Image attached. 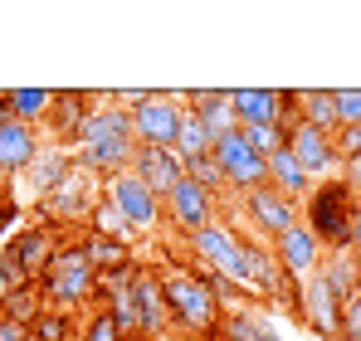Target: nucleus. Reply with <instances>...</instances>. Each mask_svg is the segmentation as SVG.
I'll list each match as a JSON object with an SVG mask.
<instances>
[{
  "label": "nucleus",
  "instance_id": "obj_42",
  "mask_svg": "<svg viewBox=\"0 0 361 341\" xmlns=\"http://www.w3.org/2000/svg\"><path fill=\"white\" fill-rule=\"evenodd\" d=\"M15 225V200H0V234Z\"/></svg>",
  "mask_w": 361,
  "mask_h": 341
},
{
  "label": "nucleus",
  "instance_id": "obj_4",
  "mask_svg": "<svg viewBox=\"0 0 361 341\" xmlns=\"http://www.w3.org/2000/svg\"><path fill=\"white\" fill-rule=\"evenodd\" d=\"M161 297H166L171 327L190 332V337L215 341V332H220V307H215L210 287L200 283L190 268H166V273H161Z\"/></svg>",
  "mask_w": 361,
  "mask_h": 341
},
{
  "label": "nucleus",
  "instance_id": "obj_31",
  "mask_svg": "<svg viewBox=\"0 0 361 341\" xmlns=\"http://www.w3.org/2000/svg\"><path fill=\"white\" fill-rule=\"evenodd\" d=\"M185 180H195L200 190H210L215 200H220V185H225V170L215 161V151L210 156H195V161H185Z\"/></svg>",
  "mask_w": 361,
  "mask_h": 341
},
{
  "label": "nucleus",
  "instance_id": "obj_40",
  "mask_svg": "<svg viewBox=\"0 0 361 341\" xmlns=\"http://www.w3.org/2000/svg\"><path fill=\"white\" fill-rule=\"evenodd\" d=\"M342 180H347V185H352V190L361 195V156H352V161H342Z\"/></svg>",
  "mask_w": 361,
  "mask_h": 341
},
{
  "label": "nucleus",
  "instance_id": "obj_37",
  "mask_svg": "<svg viewBox=\"0 0 361 341\" xmlns=\"http://www.w3.org/2000/svg\"><path fill=\"white\" fill-rule=\"evenodd\" d=\"M332 147H337V161H352V156H361V122H357V127H337Z\"/></svg>",
  "mask_w": 361,
  "mask_h": 341
},
{
  "label": "nucleus",
  "instance_id": "obj_25",
  "mask_svg": "<svg viewBox=\"0 0 361 341\" xmlns=\"http://www.w3.org/2000/svg\"><path fill=\"white\" fill-rule=\"evenodd\" d=\"M317 278L327 283V292H332L337 302H347V297L361 287V264L352 259V254H327L322 268H317Z\"/></svg>",
  "mask_w": 361,
  "mask_h": 341
},
{
  "label": "nucleus",
  "instance_id": "obj_20",
  "mask_svg": "<svg viewBox=\"0 0 361 341\" xmlns=\"http://www.w3.org/2000/svg\"><path fill=\"white\" fill-rule=\"evenodd\" d=\"M190 113L200 117V127L210 132V147L220 142V137H230V132H240V117H235V103H230V93H215V88H200V93H185L180 98Z\"/></svg>",
  "mask_w": 361,
  "mask_h": 341
},
{
  "label": "nucleus",
  "instance_id": "obj_7",
  "mask_svg": "<svg viewBox=\"0 0 361 341\" xmlns=\"http://www.w3.org/2000/svg\"><path fill=\"white\" fill-rule=\"evenodd\" d=\"M210 151H215V161H220V170H225V185H230V190L249 195V190L269 185V156H259V151L244 142V132L220 137Z\"/></svg>",
  "mask_w": 361,
  "mask_h": 341
},
{
  "label": "nucleus",
  "instance_id": "obj_22",
  "mask_svg": "<svg viewBox=\"0 0 361 341\" xmlns=\"http://www.w3.org/2000/svg\"><path fill=\"white\" fill-rule=\"evenodd\" d=\"M269 190H279L283 200H307L312 195V175L298 166V156L288 151V147H279L274 156H269Z\"/></svg>",
  "mask_w": 361,
  "mask_h": 341
},
{
  "label": "nucleus",
  "instance_id": "obj_21",
  "mask_svg": "<svg viewBox=\"0 0 361 341\" xmlns=\"http://www.w3.org/2000/svg\"><path fill=\"white\" fill-rule=\"evenodd\" d=\"M88 113H93V98H88V93H78V88H68V93H54L49 127H54L59 147H78V132H83Z\"/></svg>",
  "mask_w": 361,
  "mask_h": 341
},
{
  "label": "nucleus",
  "instance_id": "obj_27",
  "mask_svg": "<svg viewBox=\"0 0 361 341\" xmlns=\"http://www.w3.org/2000/svg\"><path fill=\"white\" fill-rule=\"evenodd\" d=\"M298 122L337 137V103H332V88H302L298 93Z\"/></svg>",
  "mask_w": 361,
  "mask_h": 341
},
{
  "label": "nucleus",
  "instance_id": "obj_41",
  "mask_svg": "<svg viewBox=\"0 0 361 341\" xmlns=\"http://www.w3.org/2000/svg\"><path fill=\"white\" fill-rule=\"evenodd\" d=\"M0 341H30V327H20V322H0Z\"/></svg>",
  "mask_w": 361,
  "mask_h": 341
},
{
  "label": "nucleus",
  "instance_id": "obj_17",
  "mask_svg": "<svg viewBox=\"0 0 361 341\" xmlns=\"http://www.w3.org/2000/svg\"><path fill=\"white\" fill-rule=\"evenodd\" d=\"M44 151V142H39V127H30V122H5L0 127V180H15V175H25V170L35 166V156Z\"/></svg>",
  "mask_w": 361,
  "mask_h": 341
},
{
  "label": "nucleus",
  "instance_id": "obj_24",
  "mask_svg": "<svg viewBox=\"0 0 361 341\" xmlns=\"http://www.w3.org/2000/svg\"><path fill=\"white\" fill-rule=\"evenodd\" d=\"M0 108L15 117V122H30V127H39V122H49L54 93H49V88H5V93H0Z\"/></svg>",
  "mask_w": 361,
  "mask_h": 341
},
{
  "label": "nucleus",
  "instance_id": "obj_28",
  "mask_svg": "<svg viewBox=\"0 0 361 341\" xmlns=\"http://www.w3.org/2000/svg\"><path fill=\"white\" fill-rule=\"evenodd\" d=\"M78 317L63 312V307H44L35 322H30V341H78Z\"/></svg>",
  "mask_w": 361,
  "mask_h": 341
},
{
  "label": "nucleus",
  "instance_id": "obj_44",
  "mask_svg": "<svg viewBox=\"0 0 361 341\" xmlns=\"http://www.w3.org/2000/svg\"><path fill=\"white\" fill-rule=\"evenodd\" d=\"M127 341H152V337H127Z\"/></svg>",
  "mask_w": 361,
  "mask_h": 341
},
{
  "label": "nucleus",
  "instance_id": "obj_16",
  "mask_svg": "<svg viewBox=\"0 0 361 341\" xmlns=\"http://www.w3.org/2000/svg\"><path fill=\"white\" fill-rule=\"evenodd\" d=\"M288 151L298 156V166L317 180V175H332V170L342 166L337 161V147H332V132H317V127H307V122H288Z\"/></svg>",
  "mask_w": 361,
  "mask_h": 341
},
{
  "label": "nucleus",
  "instance_id": "obj_10",
  "mask_svg": "<svg viewBox=\"0 0 361 341\" xmlns=\"http://www.w3.org/2000/svg\"><path fill=\"white\" fill-rule=\"evenodd\" d=\"M293 317H298L302 327L312 332V337L322 341H337L342 337V302L327 292V283L312 273L307 283H298V297H293Z\"/></svg>",
  "mask_w": 361,
  "mask_h": 341
},
{
  "label": "nucleus",
  "instance_id": "obj_5",
  "mask_svg": "<svg viewBox=\"0 0 361 341\" xmlns=\"http://www.w3.org/2000/svg\"><path fill=\"white\" fill-rule=\"evenodd\" d=\"M132 113V137H137V147H176V132L180 122H185V103L171 98V93H142L137 98V108H127Z\"/></svg>",
  "mask_w": 361,
  "mask_h": 341
},
{
  "label": "nucleus",
  "instance_id": "obj_45",
  "mask_svg": "<svg viewBox=\"0 0 361 341\" xmlns=\"http://www.w3.org/2000/svg\"><path fill=\"white\" fill-rule=\"evenodd\" d=\"M0 322H5V312H0Z\"/></svg>",
  "mask_w": 361,
  "mask_h": 341
},
{
  "label": "nucleus",
  "instance_id": "obj_38",
  "mask_svg": "<svg viewBox=\"0 0 361 341\" xmlns=\"http://www.w3.org/2000/svg\"><path fill=\"white\" fill-rule=\"evenodd\" d=\"M20 287H25V273H20V268H15V264L0 254V302H5L10 292H20Z\"/></svg>",
  "mask_w": 361,
  "mask_h": 341
},
{
  "label": "nucleus",
  "instance_id": "obj_6",
  "mask_svg": "<svg viewBox=\"0 0 361 341\" xmlns=\"http://www.w3.org/2000/svg\"><path fill=\"white\" fill-rule=\"evenodd\" d=\"M108 205L127 220L132 234H147V229H157L161 220H166V200H161V195H152L132 170H122V175L108 180Z\"/></svg>",
  "mask_w": 361,
  "mask_h": 341
},
{
  "label": "nucleus",
  "instance_id": "obj_18",
  "mask_svg": "<svg viewBox=\"0 0 361 341\" xmlns=\"http://www.w3.org/2000/svg\"><path fill=\"white\" fill-rule=\"evenodd\" d=\"M132 175L152 190V195H171L180 185V175H185V166H180L176 151H166V147H137V156H132Z\"/></svg>",
  "mask_w": 361,
  "mask_h": 341
},
{
  "label": "nucleus",
  "instance_id": "obj_33",
  "mask_svg": "<svg viewBox=\"0 0 361 341\" xmlns=\"http://www.w3.org/2000/svg\"><path fill=\"white\" fill-rule=\"evenodd\" d=\"M240 132L259 156H274L279 147H288V127H240Z\"/></svg>",
  "mask_w": 361,
  "mask_h": 341
},
{
  "label": "nucleus",
  "instance_id": "obj_3",
  "mask_svg": "<svg viewBox=\"0 0 361 341\" xmlns=\"http://www.w3.org/2000/svg\"><path fill=\"white\" fill-rule=\"evenodd\" d=\"M39 297L44 307H63V312H78L88 297H98V268L88 264L83 244H59L44 278H39Z\"/></svg>",
  "mask_w": 361,
  "mask_h": 341
},
{
  "label": "nucleus",
  "instance_id": "obj_29",
  "mask_svg": "<svg viewBox=\"0 0 361 341\" xmlns=\"http://www.w3.org/2000/svg\"><path fill=\"white\" fill-rule=\"evenodd\" d=\"M180 156V166L185 161H195V156H210V132L200 127V117L185 108V122H180V132H176V147H171Z\"/></svg>",
  "mask_w": 361,
  "mask_h": 341
},
{
  "label": "nucleus",
  "instance_id": "obj_34",
  "mask_svg": "<svg viewBox=\"0 0 361 341\" xmlns=\"http://www.w3.org/2000/svg\"><path fill=\"white\" fill-rule=\"evenodd\" d=\"M88 225H93V234H108V239H127V234H132V229H127V220H122L108 200H98V205H93Z\"/></svg>",
  "mask_w": 361,
  "mask_h": 341
},
{
  "label": "nucleus",
  "instance_id": "obj_19",
  "mask_svg": "<svg viewBox=\"0 0 361 341\" xmlns=\"http://www.w3.org/2000/svg\"><path fill=\"white\" fill-rule=\"evenodd\" d=\"M73 170H78V156H73V151H63V147H44V151L35 156V166L25 170V190H30V200L39 205L49 190H59Z\"/></svg>",
  "mask_w": 361,
  "mask_h": 341
},
{
  "label": "nucleus",
  "instance_id": "obj_35",
  "mask_svg": "<svg viewBox=\"0 0 361 341\" xmlns=\"http://www.w3.org/2000/svg\"><path fill=\"white\" fill-rule=\"evenodd\" d=\"M332 103H337V127L361 122V88H332Z\"/></svg>",
  "mask_w": 361,
  "mask_h": 341
},
{
  "label": "nucleus",
  "instance_id": "obj_36",
  "mask_svg": "<svg viewBox=\"0 0 361 341\" xmlns=\"http://www.w3.org/2000/svg\"><path fill=\"white\" fill-rule=\"evenodd\" d=\"M337 341H361V287L342 302V337Z\"/></svg>",
  "mask_w": 361,
  "mask_h": 341
},
{
  "label": "nucleus",
  "instance_id": "obj_2",
  "mask_svg": "<svg viewBox=\"0 0 361 341\" xmlns=\"http://www.w3.org/2000/svg\"><path fill=\"white\" fill-rule=\"evenodd\" d=\"M302 205H307V229H312V239H317L327 254H347V249H352V210H357V190H352L342 175L312 185V195H307Z\"/></svg>",
  "mask_w": 361,
  "mask_h": 341
},
{
  "label": "nucleus",
  "instance_id": "obj_15",
  "mask_svg": "<svg viewBox=\"0 0 361 341\" xmlns=\"http://www.w3.org/2000/svg\"><path fill=\"white\" fill-rule=\"evenodd\" d=\"M166 220H171L185 239H190V234H200L205 225H215V195L180 175V185L166 195Z\"/></svg>",
  "mask_w": 361,
  "mask_h": 341
},
{
  "label": "nucleus",
  "instance_id": "obj_26",
  "mask_svg": "<svg viewBox=\"0 0 361 341\" xmlns=\"http://www.w3.org/2000/svg\"><path fill=\"white\" fill-rule=\"evenodd\" d=\"M215 341H279V332L269 327V317L264 312H230V317H220V332Z\"/></svg>",
  "mask_w": 361,
  "mask_h": 341
},
{
  "label": "nucleus",
  "instance_id": "obj_32",
  "mask_svg": "<svg viewBox=\"0 0 361 341\" xmlns=\"http://www.w3.org/2000/svg\"><path fill=\"white\" fill-rule=\"evenodd\" d=\"M78 341H127V337H122V327L113 322V312L98 307V312H88V322H83Z\"/></svg>",
  "mask_w": 361,
  "mask_h": 341
},
{
  "label": "nucleus",
  "instance_id": "obj_23",
  "mask_svg": "<svg viewBox=\"0 0 361 341\" xmlns=\"http://www.w3.org/2000/svg\"><path fill=\"white\" fill-rule=\"evenodd\" d=\"M83 254L98 268V278L103 273H122V268H137V254H132L127 239H108V234H93V229L83 234Z\"/></svg>",
  "mask_w": 361,
  "mask_h": 341
},
{
  "label": "nucleus",
  "instance_id": "obj_14",
  "mask_svg": "<svg viewBox=\"0 0 361 341\" xmlns=\"http://www.w3.org/2000/svg\"><path fill=\"white\" fill-rule=\"evenodd\" d=\"M240 200H244V215H249V229H259L269 244L298 225V205H293V200H283V195H279V190H269V185L249 190V195H240Z\"/></svg>",
  "mask_w": 361,
  "mask_h": 341
},
{
  "label": "nucleus",
  "instance_id": "obj_39",
  "mask_svg": "<svg viewBox=\"0 0 361 341\" xmlns=\"http://www.w3.org/2000/svg\"><path fill=\"white\" fill-rule=\"evenodd\" d=\"M347 254L361 264V195H357V210H352V249H347Z\"/></svg>",
  "mask_w": 361,
  "mask_h": 341
},
{
  "label": "nucleus",
  "instance_id": "obj_1",
  "mask_svg": "<svg viewBox=\"0 0 361 341\" xmlns=\"http://www.w3.org/2000/svg\"><path fill=\"white\" fill-rule=\"evenodd\" d=\"M78 166L98 180H113L122 170H132L137 156V137H132V113L122 103H93V113L78 132Z\"/></svg>",
  "mask_w": 361,
  "mask_h": 341
},
{
  "label": "nucleus",
  "instance_id": "obj_13",
  "mask_svg": "<svg viewBox=\"0 0 361 341\" xmlns=\"http://www.w3.org/2000/svg\"><path fill=\"white\" fill-rule=\"evenodd\" d=\"M54 249H59V239H54L49 225H25V229H15V239L5 244V259L25 273V283H39L49 259H54Z\"/></svg>",
  "mask_w": 361,
  "mask_h": 341
},
{
  "label": "nucleus",
  "instance_id": "obj_43",
  "mask_svg": "<svg viewBox=\"0 0 361 341\" xmlns=\"http://www.w3.org/2000/svg\"><path fill=\"white\" fill-rule=\"evenodd\" d=\"M5 122H10V113H5V108H0V127H5Z\"/></svg>",
  "mask_w": 361,
  "mask_h": 341
},
{
  "label": "nucleus",
  "instance_id": "obj_11",
  "mask_svg": "<svg viewBox=\"0 0 361 341\" xmlns=\"http://www.w3.org/2000/svg\"><path fill=\"white\" fill-rule=\"evenodd\" d=\"M190 254L200 259V268H215V273H225V278L240 283V273H244V239L230 225L215 220V225H205L200 234H190Z\"/></svg>",
  "mask_w": 361,
  "mask_h": 341
},
{
  "label": "nucleus",
  "instance_id": "obj_12",
  "mask_svg": "<svg viewBox=\"0 0 361 341\" xmlns=\"http://www.w3.org/2000/svg\"><path fill=\"white\" fill-rule=\"evenodd\" d=\"M269 254H274V264L283 268V278H288L293 287L307 283V278L322 268V259H327V249L312 239V229H307V225H293L288 234H279Z\"/></svg>",
  "mask_w": 361,
  "mask_h": 341
},
{
  "label": "nucleus",
  "instance_id": "obj_30",
  "mask_svg": "<svg viewBox=\"0 0 361 341\" xmlns=\"http://www.w3.org/2000/svg\"><path fill=\"white\" fill-rule=\"evenodd\" d=\"M0 312H5V322H20V327H30L39 312H44V297H39V283H25L20 292H10L5 302H0Z\"/></svg>",
  "mask_w": 361,
  "mask_h": 341
},
{
  "label": "nucleus",
  "instance_id": "obj_8",
  "mask_svg": "<svg viewBox=\"0 0 361 341\" xmlns=\"http://www.w3.org/2000/svg\"><path fill=\"white\" fill-rule=\"evenodd\" d=\"M98 175H88V170L78 166L68 180H63L59 190H49L44 200H39V215H44V225L54 229L63 220V225H78V220H88L93 215V205H98Z\"/></svg>",
  "mask_w": 361,
  "mask_h": 341
},
{
  "label": "nucleus",
  "instance_id": "obj_9",
  "mask_svg": "<svg viewBox=\"0 0 361 341\" xmlns=\"http://www.w3.org/2000/svg\"><path fill=\"white\" fill-rule=\"evenodd\" d=\"M127 302H132V327H137V337L161 341V332L171 327V312H166V297H161V273H157V268H137V278L127 287Z\"/></svg>",
  "mask_w": 361,
  "mask_h": 341
}]
</instances>
